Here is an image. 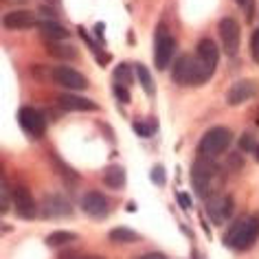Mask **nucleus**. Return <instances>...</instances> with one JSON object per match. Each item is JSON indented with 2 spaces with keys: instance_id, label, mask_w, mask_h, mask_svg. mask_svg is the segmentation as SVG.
Masks as SVG:
<instances>
[{
  "instance_id": "30",
  "label": "nucleus",
  "mask_w": 259,
  "mask_h": 259,
  "mask_svg": "<svg viewBox=\"0 0 259 259\" xmlns=\"http://www.w3.org/2000/svg\"><path fill=\"white\" fill-rule=\"evenodd\" d=\"M114 95L119 97L123 103H127V101H130V93H127V90L123 88V86H114Z\"/></svg>"
},
{
  "instance_id": "21",
  "label": "nucleus",
  "mask_w": 259,
  "mask_h": 259,
  "mask_svg": "<svg viewBox=\"0 0 259 259\" xmlns=\"http://www.w3.org/2000/svg\"><path fill=\"white\" fill-rule=\"evenodd\" d=\"M75 239H77V233L73 231H53V233H49L44 242L55 248V246H66L70 242H75Z\"/></svg>"
},
{
  "instance_id": "27",
  "label": "nucleus",
  "mask_w": 259,
  "mask_h": 259,
  "mask_svg": "<svg viewBox=\"0 0 259 259\" xmlns=\"http://www.w3.org/2000/svg\"><path fill=\"white\" fill-rule=\"evenodd\" d=\"M152 180H154L156 185H165V169H163L160 165H156V167L152 169Z\"/></svg>"
},
{
  "instance_id": "2",
  "label": "nucleus",
  "mask_w": 259,
  "mask_h": 259,
  "mask_svg": "<svg viewBox=\"0 0 259 259\" xmlns=\"http://www.w3.org/2000/svg\"><path fill=\"white\" fill-rule=\"evenodd\" d=\"M191 185L200 198L209 200L211 196H218L220 187H222V178H220V169L211 158L200 156L191 167Z\"/></svg>"
},
{
  "instance_id": "23",
  "label": "nucleus",
  "mask_w": 259,
  "mask_h": 259,
  "mask_svg": "<svg viewBox=\"0 0 259 259\" xmlns=\"http://www.w3.org/2000/svg\"><path fill=\"white\" fill-rule=\"evenodd\" d=\"M137 77H139L141 86H143V90H145L147 95H154V93H156V86H154V79H152L150 70H147L143 64H137Z\"/></svg>"
},
{
  "instance_id": "20",
  "label": "nucleus",
  "mask_w": 259,
  "mask_h": 259,
  "mask_svg": "<svg viewBox=\"0 0 259 259\" xmlns=\"http://www.w3.org/2000/svg\"><path fill=\"white\" fill-rule=\"evenodd\" d=\"M49 55L57 57V60L66 62V60H77V49L70 44H60V42H51L49 44Z\"/></svg>"
},
{
  "instance_id": "7",
  "label": "nucleus",
  "mask_w": 259,
  "mask_h": 259,
  "mask_svg": "<svg viewBox=\"0 0 259 259\" xmlns=\"http://www.w3.org/2000/svg\"><path fill=\"white\" fill-rule=\"evenodd\" d=\"M218 33H220V40H222L224 53L235 55L239 49V37H242V31H239V24L235 18H222L218 22Z\"/></svg>"
},
{
  "instance_id": "29",
  "label": "nucleus",
  "mask_w": 259,
  "mask_h": 259,
  "mask_svg": "<svg viewBox=\"0 0 259 259\" xmlns=\"http://www.w3.org/2000/svg\"><path fill=\"white\" fill-rule=\"evenodd\" d=\"M176 200H178V204L183 206V209H189V206H191V198L187 196V193H183V191L176 193Z\"/></svg>"
},
{
  "instance_id": "16",
  "label": "nucleus",
  "mask_w": 259,
  "mask_h": 259,
  "mask_svg": "<svg viewBox=\"0 0 259 259\" xmlns=\"http://www.w3.org/2000/svg\"><path fill=\"white\" fill-rule=\"evenodd\" d=\"M196 55H198L200 60H202L211 70H215L218 57H220V49L215 47V42H211V40H200L198 47H196Z\"/></svg>"
},
{
  "instance_id": "3",
  "label": "nucleus",
  "mask_w": 259,
  "mask_h": 259,
  "mask_svg": "<svg viewBox=\"0 0 259 259\" xmlns=\"http://www.w3.org/2000/svg\"><path fill=\"white\" fill-rule=\"evenodd\" d=\"M259 237V218H244L224 233V244L235 250H248Z\"/></svg>"
},
{
  "instance_id": "36",
  "label": "nucleus",
  "mask_w": 259,
  "mask_h": 259,
  "mask_svg": "<svg viewBox=\"0 0 259 259\" xmlns=\"http://www.w3.org/2000/svg\"><path fill=\"white\" fill-rule=\"evenodd\" d=\"M79 259H106V257H101V255H86V257H79Z\"/></svg>"
},
{
  "instance_id": "32",
  "label": "nucleus",
  "mask_w": 259,
  "mask_h": 259,
  "mask_svg": "<svg viewBox=\"0 0 259 259\" xmlns=\"http://www.w3.org/2000/svg\"><path fill=\"white\" fill-rule=\"evenodd\" d=\"M132 127L137 130L139 137H143V139H145V137H150V127H145L143 123H132Z\"/></svg>"
},
{
  "instance_id": "25",
  "label": "nucleus",
  "mask_w": 259,
  "mask_h": 259,
  "mask_svg": "<svg viewBox=\"0 0 259 259\" xmlns=\"http://www.w3.org/2000/svg\"><path fill=\"white\" fill-rule=\"evenodd\" d=\"M255 147H257V143L250 132H244L242 137H239V150L242 152H255Z\"/></svg>"
},
{
  "instance_id": "10",
  "label": "nucleus",
  "mask_w": 259,
  "mask_h": 259,
  "mask_svg": "<svg viewBox=\"0 0 259 259\" xmlns=\"http://www.w3.org/2000/svg\"><path fill=\"white\" fill-rule=\"evenodd\" d=\"M257 81L255 79H242V81H235L233 86L229 88V93H226V103H229L231 108L235 106H242V103H246L248 99H252V97L257 95Z\"/></svg>"
},
{
  "instance_id": "38",
  "label": "nucleus",
  "mask_w": 259,
  "mask_h": 259,
  "mask_svg": "<svg viewBox=\"0 0 259 259\" xmlns=\"http://www.w3.org/2000/svg\"><path fill=\"white\" fill-rule=\"evenodd\" d=\"M235 3H237V5H246V3H248V0H235Z\"/></svg>"
},
{
  "instance_id": "5",
  "label": "nucleus",
  "mask_w": 259,
  "mask_h": 259,
  "mask_svg": "<svg viewBox=\"0 0 259 259\" xmlns=\"http://www.w3.org/2000/svg\"><path fill=\"white\" fill-rule=\"evenodd\" d=\"M174 51H176V40L169 35V29L158 27L156 40H154V64H156L158 70H165L169 66Z\"/></svg>"
},
{
  "instance_id": "11",
  "label": "nucleus",
  "mask_w": 259,
  "mask_h": 259,
  "mask_svg": "<svg viewBox=\"0 0 259 259\" xmlns=\"http://www.w3.org/2000/svg\"><path fill=\"white\" fill-rule=\"evenodd\" d=\"M206 213L215 224H222L226 218H231L233 213V198L231 196H211L206 200Z\"/></svg>"
},
{
  "instance_id": "1",
  "label": "nucleus",
  "mask_w": 259,
  "mask_h": 259,
  "mask_svg": "<svg viewBox=\"0 0 259 259\" xmlns=\"http://www.w3.org/2000/svg\"><path fill=\"white\" fill-rule=\"evenodd\" d=\"M213 77V70L198 55H183L171 66V79L178 86H202Z\"/></svg>"
},
{
  "instance_id": "35",
  "label": "nucleus",
  "mask_w": 259,
  "mask_h": 259,
  "mask_svg": "<svg viewBox=\"0 0 259 259\" xmlns=\"http://www.w3.org/2000/svg\"><path fill=\"white\" fill-rule=\"evenodd\" d=\"M40 14H42V16H49V18H53V16H55V14H53V11H51L49 7H44V5H42V7H40Z\"/></svg>"
},
{
  "instance_id": "28",
  "label": "nucleus",
  "mask_w": 259,
  "mask_h": 259,
  "mask_svg": "<svg viewBox=\"0 0 259 259\" xmlns=\"http://www.w3.org/2000/svg\"><path fill=\"white\" fill-rule=\"evenodd\" d=\"M33 75H35L40 81H44V79H47V77H53V70H51V73H49L47 68H42L40 64H35V66H33Z\"/></svg>"
},
{
  "instance_id": "26",
  "label": "nucleus",
  "mask_w": 259,
  "mask_h": 259,
  "mask_svg": "<svg viewBox=\"0 0 259 259\" xmlns=\"http://www.w3.org/2000/svg\"><path fill=\"white\" fill-rule=\"evenodd\" d=\"M250 57L255 60V64H259V29H255L250 35Z\"/></svg>"
},
{
  "instance_id": "15",
  "label": "nucleus",
  "mask_w": 259,
  "mask_h": 259,
  "mask_svg": "<svg viewBox=\"0 0 259 259\" xmlns=\"http://www.w3.org/2000/svg\"><path fill=\"white\" fill-rule=\"evenodd\" d=\"M57 106L66 110V112H93V110H97L95 101L79 95H60L57 97Z\"/></svg>"
},
{
  "instance_id": "17",
  "label": "nucleus",
  "mask_w": 259,
  "mask_h": 259,
  "mask_svg": "<svg viewBox=\"0 0 259 259\" xmlns=\"http://www.w3.org/2000/svg\"><path fill=\"white\" fill-rule=\"evenodd\" d=\"M37 29H40L42 37H47L51 42H62L68 37V31L62 27V24H57L55 20H42L37 22Z\"/></svg>"
},
{
  "instance_id": "19",
  "label": "nucleus",
  "mask_w": 259,
  "mask_h": 259,
  "mask_svg": "<svg viewBox=\"0 0 259 259\" xmlns=\"http://www.w3.org/2000/svg\"><path fill=\"white\" fill-rule=\"evenodd\" d=\"M108 239L112 244H134L141 239V235L134 233L132 229H125V226H116V229H112L108 233Z\"/></svg>"
},
{
  "instance_id": "37",
  "label": "nucleus",
  "mask_w": 259,
  "mask_h": 259,
  "mask_svg": "<svg viewBox=\"0 0 259 259\" xmlns=\"http://www.w3.org/2000/svg\"><path fill=\"white\" fill-rule=\"evenodd\" d=\"M255 160H257V163H259V145L255 147Z\"/></svg>"
},
{
  "instance_id": "9",
  "label": "nucleus",
  "mask_w": 259,
  "mask_h": 259,
  "mask_svg": "<svg viewBox=\"0 0 259 259\" xmlns=\"http://www.w3.org/2000/svg\"><path fill=\"white\" fill-rule=\"evenodd\" d=\"M53 83L68 90H86L88 88V79L83 77L79 70L70 68V66H55L53 68Z\"/></svg>"
},
{
  "instance_id": "6",
  "label": "nucleus",
  "mask_w": 259,
  "mask_h": 259,
  "mask_svg": "<svg viewBox=\"0 0 259 259\" xmlns=\"http://www.w3.org/2000/svg\"><path fill=\"white\" fill-rule=\"evenodd\" d=\"M18 123H20V127L27 134H31L33 139H40V137H44V132H47V119H44V114L35 108H29V106L20 108Z\"/></svg>"
},
{
  "instance_id": "4",
  "label": "nucleus",
  "mask_w": 259,
  "mask_h": 259,
  "mask_svg": "<svg viewBox=\"0 0 259 259\" xmlns=\"http://www.w3.org/2000/svg\"><path fill=\"white\" fill-rule=\"evenodd\" d=\"M231 141H233V134H231L229 127H222V125L211 127V130H206L204 137L200 139L198 154L202 158H211L213 160V158H218L220 154L226 152V147L231 145Z\"/></svg>"
},
{
  "instance_id": "18",
  "label": "nucleus",
  "mask_w": 259,
  "mask_h": 259,
  "mask_svg": "<svg viewBox=\"0 0 259 259\" xmlns=\"http://www.w3.org/2000/svg\"><path fill=\"white\" fill-rule=\"evenodd\" d=\"M103 183H106L110 189L121 191L123 187H125V169H123L121 165L106 167V171H103Z\"/></svg>"
},
{
  "instance_id": "8",
  "label": "nucleus",
  "mask_w": 259,
  "mask_h": 259,
  "mask_svg": "<svg viewBox=\"0 0 259 259\" xmlns=\"http://www.w3.org/2000/svg\"><path fill=\"white\" fill-rule=\"evenodd\" d=\"M11 202H14V209L18 213V218L22 220H33L37 215V204L33 196H31V191L27 187L18 185L14 191H11Z\"/></svg>"
},
{
  "instance_id": "31",
  "label": "nucleus",
  "mask_w": 259,
  "mask_h": 259,
  "mask_svg": "<svg viewBox=\"0 0 259 259\" xmlns=\"http://www.w3.org/2000/svg\"><path fill=\"white\" fill-rule=\"evenodd\" d=\"M9 191H7V183H3V206H0V211L3 213H7V209H9Z\"/></svg>"
},
{
  "instance_id": "13",
  "label": "nucleus",
  "mask_w": 259,
  "mask_h": 259,
  "mask_svg": "<svg viewBox=\"0 0 259 259\" xmlns=\"http://www.w3.org/2000/svg\"><path fill=\"white\" fill-rule=\"evenodd\" d=\"M73 209H70V202L60 193H49L47 198L42 200V215L44 218H62V215H70Z\"/></svg>"
},
{
  "instance_id": "12",
  "label": "nucleus",
  "mask_w": 259,
  "mask_h": 259,
  "mask_svg": "<svg viewBox=\"0 0 259 259\" xmlns=\"http://www.w3.org/2000/svg\"><path fill=\"white\" fill-rule=\"evenodd\" d=\"M81 209H83L86 215L101 220V218L108 215L110 206H108V200H106L103 193H99V191H88L86 196L81 198Z\"/></svg>"
},
{
  "instance_id": "14",
  "label": "nucleus",
  "mask_w": 259,
  "mask_h": 259,
  "mask_svg": "<svg viewBox=\"0 0 259 259\" xmlns=\"http://www.w3.org/2000/svg\"><path fill=\"white\" fill-rule=\"evenodd\" d=\"M3 24L11 31H22V29H31L35 27V16L31 14L27 9H16V11H9V14H5L3 18Z\"/></svg>"
},
{
  "instance_id": "22",
  "label": "nucleus",
  "mask_w": 259,
  "mask_h": 259,
  "mask_svg": "<svg viewBox=\"0 0 259 259\" xmlns=\"http://www.w3.org/2000/svg\"><path fill=\"white\" fill-rule=\"evenodd\" d=\"M51 160H53V165H55V169H57V174H60V178L64 180V183L66 185H75L77 180H79V176H77V174L70 169V167L64 163V160H60L55 156V154H51Z\"/></svg>"
},
{
  "instance_id": "34",
  "label": "nucleus",
  "mask_w": 259,
  "mask_h": 259,
  "mask_svg": "<svg viewBox=\"0 0 259 259\" xmlns=\"http://www.w3.org/2000/svg\"><path fill=\"white\" fill-rule=\"evenodd\" d=\"M231 165L239 169V167H242V158H239V156H231Z\"/></svg>"
},
{
  "instance_id": "24",
  "label": "nucleus",
  "mask_w": 259,
  "mask_h": 259,
  "mask_svg": "<svg viewBox=\"0 0 259 259\" xmlns=\"http://www.w3.org/2000/svg\"><path fill=\"white\" fill-rule=\"evenodd\" d=\"M114 81H116V86L127 88L132 83V66L130 64H119L114 70Z\"/></svg>"
},
{
  "instance_id": "33",
  "label": "nucleus",
  "mask_w": 259,
  "mask_h": 259,
  "mask_svg": "<svg viewBox=\"0 0 259 259\" xmlns=\"http://www.w3.org/2000/svg\"><path fill=\"white\" fill-rule=\"evenodd\" d=\"M139 259H167L163 252H147V255H141Z\"/></svg>"
}]
</instances>
